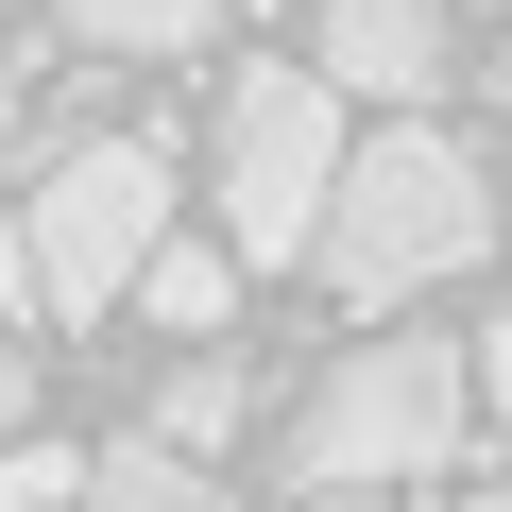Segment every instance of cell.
<instances>
[{
  "mask_svg": "<svg viewBox=\"0 0 512 512\" xmlns=\"http://www.w3.org/2000/svg\"><path fill=\"white\" fill-rule=\"evenodd\" d=\"M342 86L308 52H256L222 69V256L239 274H308L325 256V205H342Z\"/></svg>",
  "mask_w": 512,
  "mask_h": 512,
  "instance_id": "cell-3",
  "label": "cell"
},
{
  "mask_svg": "<svg viewBox=\"0 0 512 512\" xmlns=\"http://www.w3.org/2000/svg\"><path fill=\"white\" fill-rule=\"evenodd\" d=\"M239 427H256V359H239V342H188V359L154 376V410H137V444H171V461H222Z\"/></svg>",
  "mask_w": 512,
  "mask_h": 512,
  "instance_id": "cell-6",
  "label": "cell"
},
{
  "mask_svg": "<svg viewBox=\"0 0 512 512\" xmlns=\"http://www.w3.org/2000/svg\"><path fill=\"white\" fill-rule=\"evenodd\" d=\"M495 137H512V52H495Z\"/></svg>",
  "mask_w": 512,
  "mask_h": 512,
  "instance_id": "cell-14",
  "label": "cell"
},
{
  "mask_svg": "<svg viewBox=\"0 0 512 512\" xmlns=\"http://www.w3.org/2000/svg\"><path fill=\"white\" fill-rule=\"evenodd\" d=\"M274 461H291L308 512H376V495H410V478H461V461H478V342H427V325L342 342Z\"/></svg>",
  "mask_w": 512,
  "mask_h": 512,
  "instance_id": "cell-1",
  "label": "cell"
},
{
  "mask_svg": "<svg viewBox=\"0 0 512 512\" xmlns=\"http://www.w3.org/2000/svg\"><path fill=\"white\" fill-rule=\"evenodd\" d=\"M478 427H512V325H478Z\"/></svg>",
  "mask_w": 512,
  "mask_h": 512,
  "instance_id": "cell-13",
  "label": "cell"
},
{
  "mask_svg": "<svg viewBox=\"0 0 512 512\" xmlns=\"http://www.w3.org/2000/svg\"><path fill=\"white\" fill-rule=\"evenodd\" d=\"M0 512H86V444H0Z\"/></svg>",
  "mask_w": 512,
  "mask_h": 512,
  "instance_id": "cell-10",
  "label": "cell"
},
{
  "mask_svg": "<svg viewBox=\"0 0 512 512\" xmlns=\"http://www.w3.org/2000/svg\"><path fill=\"white\" fill-rule=\"evenodd\" d=\"M18 222H35V308L52 325H103V308H137V274L171 256V154L154 137H69L18 188Z\"/></svg>",
  "mask_w": 512,
  "mask_h": 512,
  "instance_id": "cell-4",
  "label": "cell"
},
{
  "mask_svg": "<svg viewBox=\"0 0 512 512\" xmlns=\"http://www.w3.org/2000/svg\"><path fill=\"white\" fill-rule=\"evenodd\" d=\"M461 512H512V495H461Z\"/></svg>",
  "mask_w": 512,
  "mask_h": 512,
  "instance_id": "cell-16",
  "label": "cell"
},
{
  "mask_svg": "<svg viewBox=\"0 0 512 512\" xmlns=\"http://www.w3.org/2000/svg\"><path fill=\"white\" fill-rule=\"evenodd\" d=\"M18 427H35V342L0 325V444H18Z\"/></svg>",
  "mask_w": 512,
  "mask_h": 512,
  "instance_id": "cell-12",
  "label": "cell"
},
{
  "mask_svg": "<svg viewBox=\"0 0 512 512\" xmlns=\"http://www.w3.org/2000/svg\"><path fill=\"white\" fill-rule=\"evenodd\" d=\"M308 18H325V86L342 103H393V120H427L444 86H461V35H444V0H308Z\"/></svg>",
  "mask_w": 512,
  "mask_h": 512,
  "instance_id": "cell-5",
  "label": "cell"
},
{
  "mask_svg": "<svg viewBox=\"0 0 512 512\" xmlns=\"http://www.w3.org/2000/svg\"><path fill=\"white\" fill-rule=\"evenodd\" d=\"M86 512H256L222 461H171V444H103L86 461Z\"/></svg>",
  "mask_w": 512,
  "mask_h": 512,
  "instance_id": "cell-8",
  "label": "cell"
},
{
  "mask_svg": "<svg viewBox=\"0 0 512 512\" xmlns=\"http://www.w3.org/2000/svg\"><path fill=\"white\" fill-rule=\"evenodd\" d=\"M18 18H35V0H0V35H18Z\"/></svg>",
  "mask_w": 512,
  "mask_h": 512,
  "instance_id": "cell-15",
  "label": "cell"
},
{
  "mask_svg": "<svg viewBox=\"0 0 512 512\" xmlns=\"http://www.w3.org/2000/svg\"><path fill=\"white\" fill-rule=\"evenodd\" d=\"M478 256H495V171H478L444 120H376V137L342 154V205H325V256H308V274H325L359 325H393L410 291L478 274Z\"/></svg>",
  "mask_w": 512,
  "mask_h": 512,
  "instance_id": "cell-2",
  "label": "cell"
},
{
  "mask_svg": "<svg viewBox=\"0 0 512 512\" xmlns=\"http://www.w3.org/2000/svg\"><path fill=\"white\" fill-rule=\"evenodd\" d=\"M0 325H52V308H35V222H18V205H0Z\"/></svg>",
  "mask_w": 512,
  "mask_h": 512,
  "instance_id": "cell-11",
  "label": "cell"
},
{
  "mask_svg": "<svg viewBox=\"0 0 512 512\" xmlns=\"http://www.w3.org/2000/svg\"><path fill=\"white\" fill-rule=\"evenodd\" d=\"M137 325H154V342H222V325H239V256H222V239H171L154 274H137Z\"/></svg>",
  "mask_w": 512,
  "mask_h": 512,
  "instance_id": "cell-9",
  "label": "cell"
},
{
  "mask_svg": "<svg viewBox=\"0 0 512 512\" xmlns=\"http://www.w3.org/2000/svg\"><path fill=\"white\" fill-rule=\"evenodd\" d=\"M52 35H69V52H103V69H171V52H205V35H222V0H52Z\"/></svg>",
  "mask_w": 512,
  "mask_h": 512,
  "instance_id": "cell-7",
  "label": "cell"
}]
</instances>
